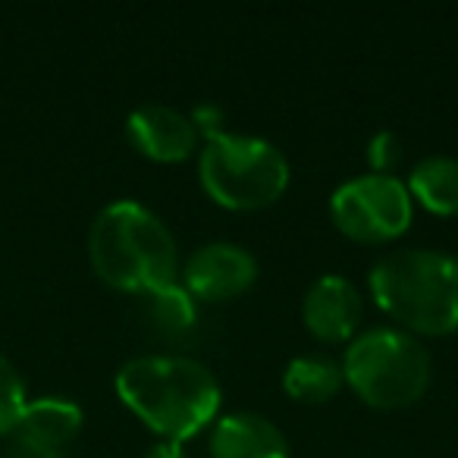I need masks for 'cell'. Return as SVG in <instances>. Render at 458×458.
I'll return each mask as SVG.
<instances>
[{"label": "cell", "instance_id": "1", "mask_svg": "<svg viewBox=\"0 0 458 458\" xmlns=\"http://www.w3.org/2000/svg\"><path fill=\"white\" fill-rule=\"evenodd\" d=\"M120 399L166 439L198 433L220 408V383L201 361L185 355H141L116 374Z\"/></svg>", "mask_w": 458, "mask_h": 458}, {"label": "cell", "instance_id": "2", "mask_svg": "<svg viewBox=\"0 0 458 458\" xmlns=\"http://www.w3.org/2000/svg\"><path fill=\"white\" fill-rule=\"evenodd\" d=\"M89 255L104 283L126 293H157L179 274L176 239L170 226L139 201H114L95 216Z\"/></svg>", "mask_w": 458, "mask_h": 458}, {"label": "cell", "instance_id": "3", "mask_svg": "<svg viewBox=\"0 0 458 458\" xmlns=\"http://www.w3.org/2000/svg\"><path fill=\"white\" fill-rule=\"evenodd\" d=\"M377 305L418 333L458 327V258L437 249H395L370 267Z\"/></svg>", "mask_w": 458, "mask_h": 458}, {"label": "cell", "instance_id": "4", "mask_svg": "<svg viewBox=\"0 0 458 458\" xmlns=\"http://www.w3.org/2000/svg\"><path fill=\"white\" fill-rule=\"evenodd\" d=\"M198 173L214 201L236 210L264 208L289 185V160L274 141L226 129L208 135Z\"/></svg>", "mask_w": 458, "mask_h": 458}, {"label": "cell", "instance_id": "5", "mask_svg": "<svg viewBox=\"0 0 458 458\" xmlns=\"http://www.w3.org/2000/svg\"><path fill=\"white\" fill-rule=\"evenodd\" d=\"M343 377L370 405L402 408L424 395L430 383V355L411 333L370 327L345 349Z\"/></svg>", "mask_w": 458, "mask_h": 458}, {"label": "cell", "instance_id": "6", "mask_svg": "<svg viewBox=\"0 0 458 458\" xmlns=\"http://www.w3.org/2000/svg\"><path fill=\"white\" fill-rule=\"evenodd\" d=\"M336 226L358 242H386L411 226V191L393 173H361L333 191Z\"/></svg>", "mask_w": 458, "mask_h": 458}, {"label": "cell", "instance_id": "7", "mask_svg": "<svg viewBox=\"0 0 458 458\" xmlns=\"http://www.w3.org/2000/svg\"><path fill=\"white\" fill-rule=\"evenodd\" d=\"M82 427V408L70 399L29 402L20 424L10 430L7 458H66Z\"/></svg>", "mask_w": 458, "mask_h": 458}, {"label": "cell", "instance_id": "8", "mask_svg": "<svg viewBox=\"0 0 458 458\" xmlns=\"http://www.w3.org/2000/svg\"><path fill=\"white\" fill-rule=\"evenodd\" d=\"M185 289L198 299L223 301L245 293L258 276V261L236 242H208L185 261Z\"/></svg>", "mask_w": 458, "mask_h": 458}, {"label": "cell", "instance_id": "9", "mask_svg": "<svg viewBox=\"0 0 458 458\" xmlns=\"http://www.w3.org/2000/svg\"><path fill=\"white\" fill-rule=\"evenodd\" d=\"M129 141L151 160H182L195 151L198 129L191 116L170 104H141L126 120Z\"/></svg>", "mask_w": 458, "mask_h": 458}, {"label": "cell", "instance_id": "10", "mask_svg": "<svg viewBox=\"0 0 458 458\" xmlns=\"http://www.w3.org/2000/svg\"><path fill=\"white\" fill-rule=\"evenodd\" d=\"M301 314L314 336L327 343L349 339L361 320V293L343 274H324L311 283L301 301Z\"/></svg>", "mask_w": 458, "mask_h": 458}, {"label": "cell", "instance_id": "11", "mask_svg": "<svg viewBox=\"0 0 458 458\" xmlns=\"http://www.w3.org/2000/svg\"><path fill=\"white\" fill-rule=\"evenodd\" d=\"M214 458H289V439L270 418L258 411H233L210 433Z\"/></svg>", "mask_w": 458, "mask_h": 458}, {"label": "cell", "instance_id": "12", "mask_svg": "<svg viewBox=\"0 0 458 458\" xmlns=\"http://www.w3.org/2000/svg\"><path fill=\"white\" fill-rule=\"evenodd\" d=\"M408 191L437 214H458V157L427 154L414 164Z\"/></svg>", "mask_w": 458, "mask_h": 458}, {"label": "cell", "instance_id": "13", "mask_svg": "<svg viewBox=\"0 0 458 458\" xmlns=\"http://www.w3.org/2000/svg\"><path fill=\"white\" fill-rule=\"evenodd\" d=\"M343 364L327 355H295L283 370V386L293 399L324 402L343 386Z\"/></svg>", "mask_w": 458, "mask_h": 458}, {"label": "cell", "instance_id": "14", "mask_svg": "<svg viewBox=\"0 0 458 458\" xmlns=\"http://www.w3.org/2000/svg\"><path fill=\"white\" fill-rule=\"evenodd\" d=\"M148 311H151V320L166 333V336L189 333L198 320L195 295H191L185 286H179V283L157 289V293H148Z\"/></svg>", "mask_w": 458, "mask_h": 458}, {"label": "cell", "instance_id": "15", "mask_svg": "<svg viewBox=\"0 0 458 458\" xmlns=\"http://www.w3.org/2000/svg\"><path fill=\"white\" fill-rule=\"evenodd\" d=\"M26 405V383L16 374L13 364L0 355V437H10V430L20 424Z\"/></svg>", "mask_w": 458, "mask_h": 458}, {"label": "cell", "instance_id": "16", "mask_svg": "<svg viewBox=\"0 0 458 458\" xmlns=\"http://www.w3.org/2000/svg\"><path fill=\"white\" fill-rule=\"evenodd\" d=\"M402 157V145H399V135L383 129L370 139L368 145V160L374 166V173H389L395 166V160Z\"/></svg>", "mask_w": 458, "mask_h": 458}, {"label": "cell", "instance_id": "17", "mask_svg": "<svg viewBox=\"0 0 458 458\" xmlns=\"http://www.w3.org/2000/svg\"><path fill=\"white\" fill-rule=\"evenodd\" d=\"M189 116H191V123H195L198 132H201V129L208 135L223 132V114H220V107H214V104H198Z\"/></svg>", "mask_w": 458, "mask_h": 458}, {"label": "cell", "instance_id": "18", "mask_svg": "<svg viewBox=\"0 0 458 458\" xmlns=\"http://www.w3.org/2000/svg\"><path fill=\"white\" fill-rule=\"evenodd\" d=\"M148 458H189L179 439H160L148 449Z\"/></svg>", "mask_w": 458, "mask_h": 458}]
</instances>
